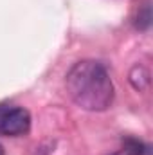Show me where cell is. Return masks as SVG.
<instances>
[{"label":"cell","instance_id":"cell-6","mask_svg":"<svg viewBox=\"0 0 153 155\" xmlns=\"http://www.w3.org/2000/svg\"><path fill=\"white\" fill-rule=\"evenodd\" d=\"M110 155H122V153H110Z\"/></svg>","mask_w":153,"mask_h":155},{"label":"cell","instance_id":"cell-5","mask_svg":"<svg viewBox=\"0 0 153 155\" xmlns=\"http://www.w3.org/2000/svg\"><path fill=\"white\" fill-rule=\"evenodd\" d=\"M135 27L139 31H148L151 27V2L144 0V4L139 7L135 16Z\"/></svg>","mask_w":153,"mask_h":155},{"label":"cell","instance_id":"cell-3","mask_svg":"<svg viewBox=\"0 0 153 155\" xmlns=\"http://www.w3.org/2000/svg\"><path fill=\"white\" fill-rule=\"evenodd\" d=\"M128 81H130V85L133 87V90H137V92H146V90L150 88V85H151V74H150V71H148L144 65L137 63V65H133V67L130 69V72H128Z\"/></svg>","mask_w":153,"mask_h":155},{"label":"cell","instance_id":"cell-2","mask_svg":"<svg viewBox=\"0 0 153 155\" xmlns=\"http://www.w3.org/2000/svg\"><path fill=\"white\" fill-rule=\"evenodd\" d=\"M31 130V114L24 107L0 105V135L22 137Z\"/></svg>","mask_w":153,"mask_h":155},{"label":"cell","instance_id":"cell-1","mask_svg":"<svg viewBox=\"0 0 153 155\" xmlns=\"http://www.w3.org/2000/svg\"><path fill=\"white\" fill-rule=\"evenodd\" d=\"M65 88L69 97L86 112L108 110L115 97L114 81L106 67L96 60L74 63L65 76Z\"/></svg>","mask_w":153,"mask_h":155},{"label":"cell","instance_id":"cell-4","mask_svg":"<svg viewBox=\"0 0 153 155\" xmlns=\"http://www.w3.org/2000/svg\"><path fill=\"white\" fill-rule=\"evenodd\" d=\"M122 155H151V148L141 139L126 137L122 139Z\"/></svg>","mask_w":153,"mask_h":155}]
</instances>
